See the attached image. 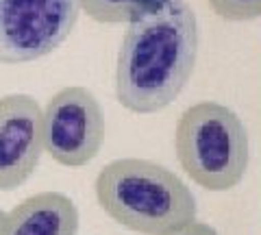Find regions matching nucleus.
I'll use <instances>...</instances> for the list:
<instances>
[{"instance_id": "nucleus-8", "label": "nucleus", "mask_w": 261, "mask_h": 235, "mask_svg": "<svg viewBox=\"0 0 261 235\" xmlns=\"http://www.w3.org/2000/svg\"><path fill=\"white\" fill-rule=\"evenodd\" d=\"M170 0H81V11L100 24H130L159 11Z\"/></svg>"}, {"instance_id": "nucleus-11", "label": "nucleus", "mask_w": 261, "mask_h": 235, "mask_svg": "<svg viewBox=\"0 0 261 235\" xmlns=\"http://www.w3.org/2000/svg\"><path fill=\"white\" fill-rule=\"evenodd\" d=\"M5 226H7V214L0 209V235H5Z\"/></svg>"}, {"instance_id": "nucleus-4", "label": "nucleus", "mask_w": 261, "mask_h": 235, "mask_svg": "<svg viewBox=\"0 0 261 235\" xmlns=\"http://www.w3.org/2000/svg\"><path fill=\"white\" fill-rule=\"evenodd\" d=\"M79 15L81 0H0V63L18 66L53 55Z\"/></svg>"}, {"instance_id": "nucleus-9", "label": "nucleus", "mask_w": 261, "mask_h": 235, "mask_svg": "<svg viewBox=\"0 0 261 235\" xmlns=\"http://www.w3.org/2000/svg\"><path fill=\"white\" fill-rule=\"evenodd\" d=\"M211 11L224 22H252L261 18V0H207Z\"/></svg>"}, {"instance_id": "nucleus-3", "label": "nucleus", "mask_w": 261, "mask_h": 235, "mask_svg": "<svg viewBox=\"0 0 261 235\" xmlns=\"http://www.w3.org/2000/svg\"><path fill=\"white\" fill-rule=\"evenodd\" d=\"M174 152L183 172L207 192H228L244 181L250 140L244 120L216 100L187 107L174 126Z\"/></svg>"}, {"instance_id": "nucleus-7", "label": "nucleus", "mask_w": 261, "mask_h": 235, "mask_svg": "<svg viewBox=\"0 0 261 235\" xmlns=\"http://www.w3.org/2000/svg\"><path fill=\"white\" fill-rule=\"evenodd\" d=\"M79 209L63 192H37L7 214L5 235H76Z\"/></svg>"}, {"instance_id": "nucleus-6", "label": "nucleus", "mask_w": 261, "mask_h": 235, "mask_svg": "<svg viewBox=\"0 0 261 235\" xmlns=\"http://www.w3.org/2000/svg\"><path fill=\"white\" fill-rule=\"evenodd\" d=\"M44 155L42 107L29 94L0 98V192L22 188Z\"/></svg>"}, {"instance_id": "nucleus-5", "label": "nucleus", "mask_w": 261, "mask_h": 235, "mask_svg": "<svg viewBox=\"0 0 261 235\" xmlns=\"http://www.w3.org/2000/svg\"><path fill=\"white\" fill-rule=\"evenodd\" d=\"M42 128L48 157L63 168H83L100 152L107 124L96 94L83 85H68L42 109Z\"/></svg>"}, {"instance_id": "nucleus-2", "label": "nucleus", "mask_w": 261, "mask_h": 235, "mask_svg": "<svg viewBox=\"0 0 261 235\" xmlns=\"http://www.w3.org/2000/svg\"><path fill=\"white\" fill-rule=\"evenodd\" d=\"M96 200L120 226L140 235H163L196 220L192 190L170 168L150 159H113L96 176Z\"/></svg>"}, {"instance_id": "nucleus-1", "label": "nucleus", "mask_w": 261, "mask_h": 235, "mask_svg": "<svg viewBox=\"0 0 261 235\" xmlns=\"http://www.w3.org/2000/svg\"><path fill=\"white\" fill-rule=\"evenodd\" d=\"M198 44V20L185 0L130 22L116 61L118 102L140 116L170 107L194 74Z\"/></svg>"}, {"instance_id": "nucleus-10", "label": "nucleus", "mask_w": 261, "mask_h": 235, "mask_svg": "<svg viewBox=\"0 0 261 235\" xmlns=\"http://www.w3.org/2000/svg\"><path fill=\"white\" fill-rule=\"evenodd\" d=\"M163 235H220L214 226L207 224V222H200V220H194L185 226H178V229L170 231V233H163Z\"/></svg>"}]
</instances>
